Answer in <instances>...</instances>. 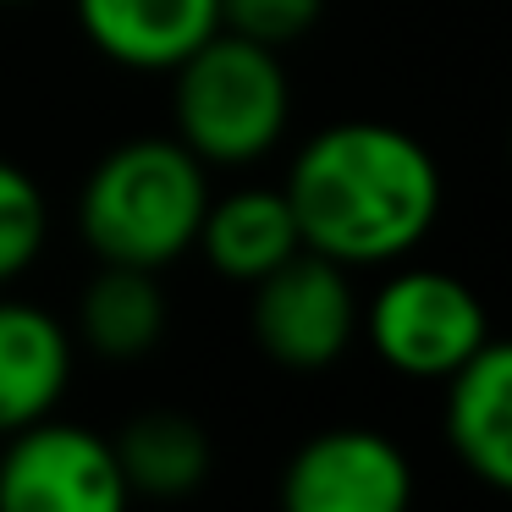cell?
Here are the masks:
<instances>
[{
	"label": "cell",
	"mask_w": 512,
	"mask_h": 512,
	"mask_svg": "<svg viewBox=\"0 0 512 512\" xmlns=\"http://www.w3.org/2000/svg\"><path fill=\"white\" fill-rule=\"evenodd\" d=\"M358 331L375 358L402 380H452L490 342V314L479 292L452 270L391 265V276L369 292Z\"/></svg>",
	"instance_id": "277c9868"
},
{
	"label": "cell",
	"mask_w": 512,
	"mask_h": 512,
	"mask_svg": "<svg viewBox=\"0 0 512 512\" xmlns=\"http://www.w3.org/2000/svg\"><path fill=\"white\" fill-rule=\"evenodd\" d=\"M446 386V441L479 485L512 496V336H490Z\"/></svg>",
	"instance_id": "9c48e42d"
},
{
	"label": "cell",
	"mask_w": 512,
	"mask_h": 512,
	"mask_svg": "<svg viewBox=\"0 0 512 512\" xmlns=\"http://www.w3.org/2000/svg\"><path fill=\"white\" fill-rule=\"evenodd\" d=\"M281 512H413V463L391 435L364 424L320 430L287 457Z\"/></svg>",
	"instance_id": "52a82bcc"
},
{
	"label": "cell",
	"mask_w": 512,
	"mask_h": 512,
	"mask_svg": "<svg viewBox=\"0 0 512 512\" xmlns=\"http://www.w3.org/2000/svg\"><path fill=\"white\" fill-rule=\"evenodd\" d=\"M166 320L171 314L155 270H138V265H100L78 298L83 347L111 358V364H133V358L155 353L160 336H166Z\"/></svg>",
	"instance_id": "7c38bea8"
},
{
	"label": "cell",
	"mask_w": 512,
	"mask_h": 512,
	"mask_svg": "<svg viewBox=\"0 0 512 512\" xmlns=\"http://www.w3.org/2000/svg\"><path fill=\"white\" fill-rule=\"evenodd\" d=\"M50 237V204L45 188L28 177L23 166L0 160V287H12L17 276L34 270Z\"/></svg>",
	"instance_id": "5bb4252c"
},
{
	"label": "cell",
	"mask_w": 512,
	"mask_h": 512,
	"mask_svg": "<svg viewBox=\"0 0 512 512\" xmlns=\"http://www.w3.org/2000/svg\"><path fill=\"white\" fill-rule=\"evenodd\" d=\"M193 248L204 254V265L215 276L254 287L259 276H270L276 265H287L298 254L303 237L281 188H237V193H221V199L210 193Z\"/></svg>",
	"instance_id": "8fae6325"
},
{
	"label": "cell",
	"mask_w": 512,
	"mask_h": 512,
	"mask_svg": "<svg viewBox=\"0 0 512 512\" xmlns=\"http://www.w3.org/2000/svg\"><path fill=\"white\" fill-rule=\"evenodd\" d=\"M292 122V78L281 50L215 28L171 67V133L204 166H259Z\"/></svg>",
	"instance_id": "3957f363"
},
{
	"label": "cell",
	"mask_w": 512,
	"mask_h": 512,
	"mask_svg": "<svg viewBox=\"0 0 512 512\" xmlns=\"http://www.w3.org/2000/svg\"><path fill=\"white\" fill-rule=\"evenodd\" d=\"M358 287L353 270H342L325 254H298L287 265H276L270 276L254 281V325L259 353L287 375H325L331 364H342V353L358 336Z\"/></svg>",
	"instance_id": "5b68a950"
},
{
	"label": "cell",
	"mask_w": 512,
	"mask_h": 512,
	"mask_svg": "<svg viewBox=\"0 0 512 512\" xmlns=\"http://www.w3.org/2000/svg\"><path fill=\"white\" fill-rule=\"evenodd\" d=\"M210 166L177 133L127 138L78 188V237L100 265L166 270L199 243Z\"/></svg>",
	"instance_id": "7a4b0ae2"
},
{
	"label": "cell",
	"mask_w": 512,
	"mask_h": 512,
	"mask_svg": "<svg viewBox=\"0 0 512 512\" xmlns=\"http://www.w3.org/2000/svg\"><path fill=\"white\" fill-rule=\"evenodd\" d=\"M292 221L309 254L342 270H391L441 221V166L391 122H331L292 155Z\"/></svg>",
	"instance_id": "6da1fadb"
},
{
	"label": "cell",
	"mask_w": 512,
	"mask_h": 512,
	"mask_svg": "<svg viewBox=\"0 0 512 512\" xmlns=\"http://www.w3.org/2000/svg\"><path fill=\"white\" fill-rule=\"evenodd\" d=\"M83 39L127 72H171L221 28V0H72Z\"/></svg>",
	"instance_id": "ba28073f"
},
{
	"label": "cell",
	"mask_w": 512,
	"mask_h": 512,
	"mask_svg": "<svg viewBox=\"0 0 512 512\" xmlns=\"http://www.w3.org/2000/svg\"><path fill=\"white\" fill-rule=\"evenodd\" d=\"M133 490L116 446L72 419H39L0 435V512H127Z\"/></svg>",
	"instance_id": "8992f818"
},
{
	"label": "cell",
	"mask_w": 512,
	"mask_h": 512,
	"mask_svg": "<svg viewBox=\"0 0 512 512\" xmlns=\"http://www.w3.org/2000/svg\"><path fill=\"white\" fill-rule=\"evenodd\" d=\"M72 331L50 309L0 298V435L50 419L72 386Z\"/></svg>",
	"instance_id": "30bf717a"
},
{
	"label": "cell",
	"mask_w": 512,
	"mask_h": 512,
	"mask_svg": "<svg viewBox=\"0 0 512 512\" xmlns=\"http://www.w3.org/2000/svg\"><path fill=\"white\" fill-rule=\"evenodd\" d=\"M0 6H23V0H0Z\"/></svg>",
	"instance_id": "2e32d148"
},
{
	"label": "cell",
	"mask_w": 512,
	"mask_h": 512,
	"mask_svg": "<svg viewBox=\"0 0 512 512\" xmlns=\"http://www.w3.org/2000/svg\"><path fill=\"white\" fill-rule=\"evenodd\" d=\"M111 446H116V463H122V479L133 490V501L138 496L144 501H188L210 479V457H215L204 424L177 408L138 413Z\"/></svg>",
	"instance_id": "4fadbf2b"
},
{
	"label": "cell",
	"mask_w": 512,
	"mask_h": 512,
	"mask_svg": "<svg viewBox=\"0 0 512 512\" xmlns=\"http://www.w3.org/2000/svg\"><path fill=\"white\" fill-rule=\"evenodd\" d=\"M507 149H512V144H507Z\"/></svg>",
	"instance_id": "e0dca14e"
},
{
	"label": "cell",
	"mask_w": 512,
	"mask_h": 512,
	"mask_svg": "<svg viewBox=\"0 0 512 512\" xmlns=\"http://www.w3.org/2000/svg\"><path fill=\"white\" fill-rule=\"evenodd\" d=\"M320 17H325V0H221L226 34H243L270 50L298 45L309 28H320Z\"/></svg>",
	"instance_id": "9a60e30c"
}]
</instances>
